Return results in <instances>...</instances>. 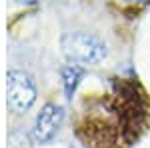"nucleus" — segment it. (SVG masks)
Here are the masks:
<instances>
[{"label": "nucleus", "mask_w": 150, "mask_h": 148, "mask_svg": "<svg viewBox=\"0 0 150 148\" xmlns=\"http://www.w3.org/2000/svg\"><path fill=\"white\" fill-rule=\"evenodd\" d=\"M60 48L64 58L72 64L80 66H94L100 64L108 56V48L102 38L90 32H66L60 40Z\"/></svg>", "instance_id": "obj_1"}, {"label": "nucleus", "mask_w": 150, "mask_h": 148, "mask_svg": "<svg viewBox=\"0 0 150 148\" xmlns=\"http://www.w3.org/2000/svg\"><path fill=\"white\" fill-rule=\"evenodd\" d=\"M36 82L24 70H10L6 74V104L12 114H26L36 102Z\"/></svg>", "instance_id": "obj_2"}, {"label": "nucleus", "mask_w": 150, "mask_h": 148, "mask_svg": "<svg viewBox=\"0 0 150 148\" xmlns=\"http://www.w3.org/2000/svg\"><path fill=\"white\" fill-rule=\"evenodd\" d=\"M62 120H64V108L60 104L48 102L44 104L38 114L34 118V124H32V130H30V136L36 144H46L52 138L56 136V132L62 126Z\"/></svg>", "instance_id": "obj_3"}, {"label": "nucleus", "mask_w": 150, "mask_h": 148, "mask_svg": "<svg viewBox=\"0 0 150 148\" xmlns=\"http://www.w3.org/2000/svg\"><path fill=\"white\" fill-rule=\"evenodd\" d=\"M82 76H84V66H80V64L68 62V64L62 68V86H64L66 98H72V96H74L76 86H78V82H80Z\"/></svg>", "instance_id": "obj_4"}]
</instances>
